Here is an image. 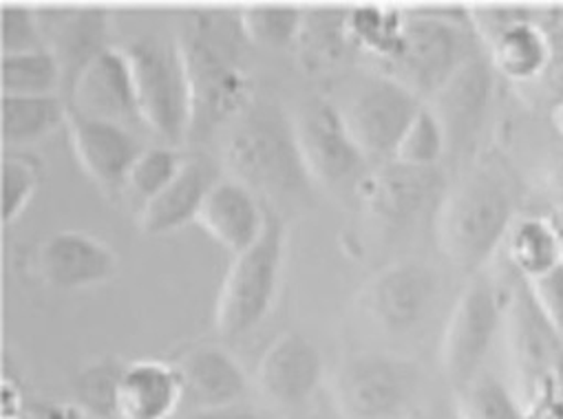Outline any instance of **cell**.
<instances>
[{"label": "cell", "instance_id": "cell-16", "mask_svg": "<svg viewBox=\"0 0 563 419\" xmlns=\"http://www.w3.org/2000/svg\"><path fill=\"white\" fill-rule=\"evenodd\" d=\"M495 93V69L488 54L479 52L424 104L444 126L449 153L460 151L482 131Z\"/></svg>", "mask_w": 563, "mask_h": 419}, {"label": "cell", "instance_id": "cell-12", "mask_svg": "<svg viewBox=\"0 0 563 419\" xmlns=\"http://www.w3.org/2000/svg\"><path fill=\"white\" fill-rule=\"evenodd\" d=\"M354 188L365 210L380 223L394 228L409 225L429 210L435 217L449 190L440 166L420 168L396 159L385 162L372 173L367 170Z\"/></svg>", "mask_w": 563, "mask_h": 419}, {"label": "cell", "instance_id": "cell-38", "mask_svg": "<svg viewBox=\"0 0 563 419\" xmlns=\"http://www.w3.org/2000/svg\"><path fill=\"white\" fill-rule=\"evenodd\" d=\"M36 419H93L76 401H36L32 406Z\"/></svg>", "mask_w": 563, "mask_h": 419}, {"label": "cell", "instance_id": "cell-40", "mask_svg": "<svg viewBox=\"0 0 563 419\" xmlns=\"http://www.w3.org/2000/svg\"><path fill=\"white\" fill-rule=\"evenodd\" d=\"M545 184H548L550 192H554L556 199L563 201V140L552 151V155L545 164Z\"/></svg>", "mask_w": 563, "mask_h": 419}, {"label": "cell", "instance_id": "cell-34", "mask_svg": "<svg viewBox=\"0 0 563 419\" xmlns=\"http://www.w3.org/2000/svg\"><path fill=\"white\" fill-rule=\"evenodd\" d=\"M449 153V142L442 122L431 111L429 104L420 109V113L409 124L405 137L400 140L394 159L407 166L435 168L440 159Z\"/></svg>", "mask_w": 563, "mask_h": 419}, {"label": "cell", "instance_id": "cell-18", "mask_svg": "<svg viewBox=\"0 0 563 419\" xmlns=\"http://www.w3.org/2000/svg\"><path fill=\"white\" fill-rule=\"evenodd\" d=\"M510 274L512 285L504 302L508 316V342L521 379L526 384H537L561 364L563 342L537 307L528 283L512 269Z\"/></svg>", "mask_w": 563, "mask_h": 419}, {"label": "cell", "instance_id": "cell-20", "mask_svg": "<svg viewBox=\"0 0 563 419\" xmlns=\"http://www.w3.org/2000/svg\"><path fill=\"white\" fill-rule=\"evenodd\" d=\"M181 377L184 406L210 410L241 404L247 393V375L241 362L219 344H199L175 364Z\"/></svg>", "mask_w": 563, "mask_h": 419}, {"label": "cell", "instance_id": "cell-3", "mask_svg": "<svg viewBox=\"0 0 563 419\" xmlns=\"http://www.w3.org/2000/svg\"><path fill=\"white\" fill-rule=\"evenodd\" d=\"M223 168L267 206L301 199L314 186L299 151L295 118L272 102L250 104L236 118L223 144Z\"/></svg>", "mask_w": 563, "mask_h": 419}, {"label": "cell", "instance_id": "cell-29", "mask_svg": "<svg viewBox=\"0 0 563 419\" xmlns=\"http://www.w3.org/2000/svg\"><path fill=\"white\" fill-rule=\"evenodd\" d=\"M126 364L111 357L89 362L74 382L76 404L93 419H120V384Z\"/></svg>", "mask_w": 563, "mask_h": 419}, {"label": "cell", "instance_id": "cell-5", "mask_svg": "<svg viewBox=\"0 0 563 419\" xmlns=\"http://www.w3.org/2000/svg\"><path fill=\"white\" fill-rule=\"evenodd\" d=\"M288 254V228L272 206L261 239L236 254L214 307V327L223 338H241L254 331L272 311L284 278Z\"/></svg>", "mask_w": 563, "mask_h": 419}, {"label": "cell", "instance_id": "cell-4", "mask_svg": "<svg viewBox=\"0 0 563 419\" xmlns=\"http://www.w3.org/2000/svg\"><path fill=\"white\" fill-rule=\"evenodd\" d=\"M479 36L471 12L420 10L405 12L402 41L396 56L385 63V76L394 78L422 102H429L477 49Z\"/></svg>", "mask_w": 563, "mask_h": 419}, {"label": "cell", "instance_id": "cell-25", "mask_svg": "<svg viewBox=\"0 0 563 419\" xmlns=\"http://www.w3.org/2000/svg\"><path fill=\"white\" fill-rule=\"evenodd\" d=\"M0 111H3V142L8 146L36 144L69 120V104L60 96H3Z\"/></svg>", "mask_w": 563, "mask_h": 419}, {"label": "cell", "instance_id": "cell-2", "mask_svg": "<svg viewBox=\"0 0 563 419\" xmlns=\"http://www.w3.org/2000/svg\"><path fill=\"white\" fill-rule=\"evenodd\" d=\"M515 210L512 177L501 164L484 162L442 197L433 217L438 247L453 267L477 274L508 239Z\"/></svg>", "mask_w": 563, "mask_h": 419}, {"label": "cell", "instance_id": "cell-13", "mask_svg": "<svg viewBox=\"0 0 563 419\" xmlns=\"http://www.w3.org/2000/svg\"><path fill=\"white\" fill-rule=\"evenodd\" d=\"M325 364L319 346L299 331L272 340L256 364L258 390L278 408L308 404L323 384Z\"/></svg>", "mask_w": 563, "mask_h": 419}, {"label": "cell", "instance_id": "cell-6", "mask_svg": "<svg viewBox=\"0 0 563 419\" xmlns=\"http://www.w3.org/2000/svg\"><path fill=\"white\" fill-rule=\"evenodd\" d=\"M135 82L137 111L144 126L168 146L190 140L192 98L177 38L144 36L122 47Z\"/></svg>", "mask_w": 563, "mask_h": 419}, {"label": "cell", "instance_id": "cell-26", "mask_svg": "<svg viewBox=\"0 0 563 419\" xmlns=\"http://www.w3.org/2000/svg\"><path fill=\"white\" fill-rule=\"evenodd\" d=\"M508 265L523 280L539 278L559 267L561 250L548 217L515 221L506 239Z\"/></svg>", "mask_w": 563, "mask_h": 419}, {"label": "cell", "instance_id": "cell-30", "mask_svg": "<svg viewBox=\"0 0 563 419\" xmlns=\"http://www.w3.org/2000/svg\"><path fill=\"white\" fill-rule=\"evenodd\" d=\"M241 30L250 45L280 49L297 45L303 30L306 14L295 8L280 5H254L239 12Z\"/></svg>", "mask_w": 563, "mask_h": 419}, {"label": "cell", "instance_id": "cell-1", "mask_svg": "<svg viewBox=\"0 0 563 419\" xmlns=\"http://www.w3.org/2000/svg\"><path fill=\"white\" fill-rule=\"evenodd\" d=\"M192 98L190 140H206L239 118L250 102V80L239 65L241 45L247 43L239 14H190L177 36Z\"/></svg>", "mask_w": 563, "mask_h": 419}, {"label": "cell", "instance_id": "cell-21", "mask_svg": "<svg viewBox=\"0 0 563 419\" xmlns=\"http://www.w3.org/2000/svg\"><path fill=\"white\" fill-rule=\"evenodd\" d=\"M38 19L47 49L63 67L67 96L85 67L109 49L111 16L102 10H43Z\"/></svg>", "mask_w": 563, "mask_h": 419}, {"label": "cell", "instance_id": "cell-44", "mask_svg": "<svg viewBox=\"0 0 563 419\" xmlns=\"http://www.w3.org/2000/svg\"><path fill=\"white\" fill-rule=\"evenodd\" d=\"M3 419H10V417H3Z\"/></svg>", "mask_w": 563, "mask_h": 419}, {"label": "cell", "instance_id": "cell-31", "mask_svg": "<svg viewBox=\"0 0 563 419\" xmlns=\"http://www.w3.org/2000/svg\"><path fill=\"white\" fill-rule=\"evenodd\" d=\"M457 419H523L519 401L495 377L479 373L455 395Z\"/></svg>", "mask_w": 563, "mask_h": 419}, {"label": "cell", "instance_id": "cell-39", "mask_svg": "<svg viewBox=\"0 0 563 419\" xmlns=\"http://www.w3.org/2000/svg\"><path fill=\"white\" fill-rule=\"evenodd\" d=\"M184 419H265V417L250 406L232 404V406L210 408V410H190Z\"/></svg>", "mask_w": 563, "mask_h": 419}, {"label": "cell", "instance_id": "cell-7", "mask_svg": "<svg viewBox=\"0 0 563 419\" xmlns=\"http://www.w3.org/2000/svg\"><path fill=\"white\" fill-rule=\"evenodd\" d=\"M418 382L411 360L363 351L341 362L332 377V397L345 419H387L409 404Z\"/></svg>", "mask_w": 563, "mask_h": 419}, {"label": "cell", "instance_id": "cell-36", "mask_svg": "<svg viewBox=\"0 0 563 419\" xmlns=\"http://www.w3.org/2000/svg\"><path fill=\"white\" fill-rule=\"evenodd\" d=\"M0 45H3V56L47 49L38 12L21 5H5L0 14Z\"/></svg>", "mask_w": 563, "mask_h": 419}, {"label": "cell", "instance_id": "cell-17", "mask_svg": "<svg viewBox=\"0 0 563 419\" xmlns=\"http://www.w3.org/2000/svg\"><path fill=\"white\" fill-rule=\"evenodd\" d=\"M69 140L82 170L102 188L118 190L126 186L129 173L146 148L129 126L85 118L69 109Z\"/></svg>", "mask_w": 563, "mask_h": 419}, {"label": "cell", "instance_id": "cell-42", "mask_svg": "<svg viewBox=\"0 0 563 419\" xmlns=\"http://www.w3.org/2000/svg\"><path fill=\"white\" fill-rule=\"evenodd\" d=\"M548 221H550V225H552V230L556 234L559 250H561V261H563V201H556V206L548 214Z\"/></svg>", "mask_w": 563, "mask_h": 419}, {"label": "cell", "instance_id": "cell-9", "mask_svg": "<svg viewBox=\"0 0 563 419\" xmlns=\"http://www.w3.org/2000/svg\"><path fill=\"white\" fill-rule=\"evenodd\" d=\"M422 107L416 93L383 74L365 82L341 111L365 157L389 162Z\"/></svg>", "mask_w": 563, "mask_h": 419}, {"label": "cell", "instance_id": "cell-14", "mask_svg": "<svg viewBox=\"0 0 563 419\" xmlns=\"http://www.w3.org/2000/svg\"><path fill=\"white\" fill-rule=\"evenodd\" d=\"M118 254L109 243L78 230L54 232L36 250L41 278L58 291H82L104 285L118 274Z\"/></svg>", "mask_w": 563, "mask_h": 419}, {"label": "cell", "instance_id": "cell-43", "mask_svg": "<svg viewBox=\"0 0 563 419\" xmlns=\"http://www.w3.org/2000/svg\"><path fill=\"white\" fill-rule=\"evenodd\" d=\"M548 118H550V124L556 131V135L563 140V104L559 109H554Z\"/></svg>", "mask_w": 563, "mask_h": 419}, {"label": "cell", "instance_id": "cell-24", "mask_svg": "<svg viewBox=\"0 0 563 419\" xmlns=\"http://www.w3.org/2000/svg\"><path fill=\"white\" fill-rule=\"evenodd\" d=\"M295 47L301 65L312 74L336 67L350 49H356L350 36V12L319 10L306 14Z\"/></svg>", "mask_w": 563, "mask_h": 419}, {"label": "cell", "instance_id": "cell-11", "mask_svg": "<svg viewBox=\"0 0 563 419\" xmlns=\"http://www.w3.org/2000/svg\"><path fill=\"white\" fill-rule=\"evenodd\" d=\"M438 296V274L431 265L405 258L367 280L358 294V307L387 333L413 331L431 311Z\"/></svg>", "mask_w": 563, "mask_h": 419}, {"label": "cell", "instance_id": "cell-10", "mask_svg": "<svg viewBox=\"0 0 563 419\" xmlns=\"http://www.w3.org/2000/svg\"><path fill=\"white\" fill-rule=\"evenodd\" d=\"M299 151L312 184L336 188L367 173L369 159L354 142L341 107L319 100L295 118Z\"/></svg>", "mask_w": 563, "mask_h": 419}, {"label": "cell", "instance_id": "cell-8", "mask_svg": "<svg viewBox=\"0 0 563 419\" xmlns=\"http://www.w3.org/2000/svg\"><path fill=\"white\" fill-rule=\"evenodd\" d=\"M501 316V291L490 278L475 274L453 305L440 340V366L455 388L479 375Z\"/></svg>", "mask_w": 563, "mask_h": 419}, {"label": "cell", "instance_id": "cell-35", "mask_svg": "<svg viewBox=\"0 0 563 419\" xmlns=\"http://www.w3.org/2000/svg\"><path fill=\"white\" fill-rule=\"evenodd\" d=\"M41 186V164L34 157L8 155L3 159V223L16 221Z\"/></svg>", "mask_w": 563, "mask_h": 419}, {"label": "cell", "instance_id": "cell-27", "mask_svg": "<svg viewBox=\"0 0 563 419\" xmlns=\"http://www.w3.org/2000/svg\"><path fill=\"white\" fill-rule=\"evenodd\" d=\"M0 76H3V85H0L3 96L45 98L58 96L65 89L63 67L49 49L3 56Z\"/></svg>", "mask_w": 563, "mask_h": 419}, {"label": "cell", "instance_id": "cell-23", "mask_svg": "<svg viewBox=\"0 0 563 419\" xmlns=\"http://www.w3.org/2000/svg\"><path fill=\"white\" fill-rule=\"evenodd\" d=\"M179 406H184V388L175 364L140 360L124 366L120 419H170Z\"/></svg>", "mask_w": 563, "mask_h": 419}, {"label": "cell", "instance_id": "cell-41", "mask_svg": "<svg viewBox=\"0 0 563 419\" xmlns=\"http://www.w3.org/2000/svg\"><path fill=\"white\" fill-rule=\"evenodd\" d=\"M21 406H23V395H21L19 386L12 384L10 379H5L3 382V401H0V408H3V417L19 419Z\"/></svg>", "mask_w": 563, "mask_h": 419}, {"label": "cell", "instance_id": "cell-32", "mask_svg": "<svg viewBox=\"0 0 563 419\" xmlns=\"http://www.w3.org/2000/svg\"><path fill=\"white\" fill-rule=\"evenodd\" d=\"M405 14L394 10L363 8L350 12V36L356 49H367L369 54L389 63L402 41Z\"/></svg>", "mask_w": 563, "mask_h": 419}, {"label": "cell", "instance_id": "cell-37", "mask_svg": "<svg viewBox=\"0 0 563 419\" xmlns=\"http://www.w3.org/2000/svg\"><path fill=\"white\" fill-rule=\"evenodd\" d=\"M526 283L537 307L541 309V313L563 342V263L552 272Z\"/></svg>", "mask_w": 563, "mask_h": 419}, {"label": "cell", "instance_id": "cell-15", "mask_svg": "<svg viewBox=\"0 0 563 419\" xmlns=\"http://www.w3.org/2000/svg\"><path fill=\"white\" fill-rule=\"evenodd\" d=\"M67 104L85 118L107 120L129 129L142 124L131 63L124 49L109 47L93 58L69 89Z\"/></svg>", "mask_w": 563, "mask_h": 419}, {"label": "cell", "instance_id": "cell-19", "mask_svg": "<svg viewBox=\"0 0 563 419\" xmlns=\"http://www.w3.org/2000/svg\"><path fill=\"white\" fill-rule=\"evenodd\" d=\"M269 206L245 184L221 175L197 214L199 228L234 256L250 250L267 225Z\"/></svg>", "mask_w": 563, "mask_h": 419}, {"label": "cell", "instance_id": "cell-33", "mask_svg": "<svg viewBox=\"0 0 563 419\" xmlns=\"http://www.w3.org/2000/svg\"><path fill=\"white\" fill-rule=\"evenodd\" d=\"M184 162L186 157L173 146H146L133 164L124 188L131 190L140 206H146L179 175Z\"/></svg>", "mask_w": 563, "mask_h": 419}, {"label": "cell", "instance_id": "cell-45", "mask_svg": "<svg viewBox=\"0 0 563 419\" xmlns=\"http://www.w3.org/2000/svg\"><path fill=\"white\" fill-rule=\"evenodd\" d=\"M124 419H131V417H124Z\"/></svg>", "mask_w": 563, "mask_h": 419}, {"label": "cell", "instance_id": "cell-28", "mask_svg": "<svg viewBox=\"0 0 563 419\" xmlns=\"http://www.w3.org/2000/svg\"><path fill=\"white\" fill-rule=\"evenodd\" d=\"M545 36H548V56L541 74L519 87L521 98L550 115L563 104V12H543L541 14Z\"/></svg>", "mask_w": 563, "mask_h": 419}, {"label": "cell", "instance_id": "cell-22", "mask_svg": "<svg viewBox=\"0 0 563 419\" xmlns=\"http://www.w3.org/2000/svg\"><path fill=\"white\" fill-rule=\"evenodd\" d=\"M221 175L203 157H186L179 175L137 214V228L144 234L162 236L197 221L203 199Z\"/></svg>", "mask_w": 563, "mask_h": 419}]
</instances>
